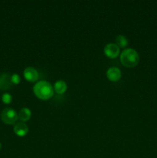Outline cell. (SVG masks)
Returning <instances> with one entry per match:
<instances>
[{
	"label": "cell",
	"mask_w": 157,
	"mask_h": 158,
	"mask_svg": "<svg viewBox=\"0 0 157 158\" xmlns=\"http://www.w3.org/2000/svg\"><path fill=\"white\" fill-rule=\"evenodd\" d=\"M33 92L38 98L48 100L53 96L54 88L48 81L39 80L34 85Z\"/></svg>",
	"instance_id": "1"
},
{
	"label": "cell",
	"mask_w": 157,
	"mask_h": 158,
	"mask_svg": "<svg viewBox=\"0 0 157 158\" xmlns=\"http://www.w3.org/2000/svg\"><path fill=\"white\" fill-rule=\"evenodd\" d=\"M120 61L125 66L133 67L138 64L139 61V56L135 49L132 48H126L123 49L120 54Z\"/></svg>",
	"instance_id": "2"
},
{
	"label": "cell",
	"mask_w": 157,
	"mask_h": 158,
	"mask_svg": "<svg viewBox=\"0 0 157 158\" xmlns=\"http://www.w3.org/2000/svg\"><path fill=\"white\" fill-rule=\"evenodd\" d=\"M1 119L6 124H13L18 119V114L12 108L6 107L2 111Z\"/></svg>",
	"instance_id": "3"
},
{
	"label": "cell",
	"mask_w": 157,
	"mask_h": 158,
	"mask_svg": "<svg viewBox=\"0 0 157 158\" xmlns=\"http://www.w3.org/2000/svg\"><path fill=\"white\" fill-rule=\"evenodd\" d=\"M119 47L115 43H110L106 45L104 47V52L106 56L109 58H115L119 54Z\"/></svg>",
	"instance_id": "4"
},
{
	"label": "cell",
	"mask_w": 157,
	"mask_h": 158,
	"mask_svg": "<svg viewBox=\"0 0 157 158\" xmlns=\"http://www.w3.org/2000/svg\"><path fill=\"white\" fill-rule=\"evenodd\" d=\"M12 80H11V75L8 73H3L0 74V89L2 90H6L10 89L12 86Z\"/></svg>",
	"instance_id": "5"
},
{
	"label": "cell",
	"mask_w": 157,
	"mask_h": 158,
	"mask_svg": "<svg viewBox=\"0 0 157 158\" xmlns=\"http://www.w3.org/2000/svg\"><path fill=\"white\" fill-rule=\"evenodd\" d=\"M23 75L24 77L30 82H35L38 80V73L35 68L32 66H29L26 67L23 71Z\"/></svg>",
	"instance_id": "6"
},
{
	"label": "cell",
	"mask_w": 157,
	"mask_h": 158,
	"mask_svg": "<svg viewBox=\"0 0 157 158\" xmlns=\"http://www.w3.org/2000/svg\"><path fill=\"white\" fill-rule=\"evenodd\" d=\"M106 76L107 78L111 81H118L122 77V73L119 68L115 67V66H112V67L109 68L106 71Z\"/></svg>",
	"instance_id": "7"
},
{
	"label": "cell",
	"mask_w": 157,
	"mask_h": 158,
	"mask_svg": "<svg viewBox=\"0 0 157 158\" xmlns=\"http://www.w3.org/2000/svg\"><path fill=\"white\" fill-rule=\"evenodd\" d=\"M14 132L19 137H24L29 132V127L24 122H18L14 126Z\"/></svg>",
	"instance_id": "8"
},
{
	"label": "cell",
	"mask_w": 157,
	"mask_h": 158,
	"mask_svg": "<svg viewBox=\"0 0 157 158\" xmlns=\"http://www.w3.org/2000/svg\"><path fill=\"white\" fill-rule=\"evenodd\" d=\"M31 116H32V111L28 107L22 108L18 113V118L21 120L22 122L29 120L30 119Z\"/></svg>",
	"instance_id": "9"
},
{
	"label": "cell",
	"mask_w": 157,
	"mask_h": 158,
	"mask_svg": "<svg viewBox=\"0 0 157 158\" xmlns=\"http://www.w3.org/2000/svg\"><path fill=\"white\" fill-rule=\"evenodd\" d=\"M54 89L58 94H62L67 89V84L62 80H57L54 84Z\"/></svg>",
	"instance_id": "10"
},
{
	"label": "cell",
	"mask_w": 157,
	"mask_h": 158,
	"mask_svg": "<svg viewBox=\"0 0 157 158\" xmlns=\"http://www.w3.org/2000/svg\"><path fill=\"white\" fill-rule=\"evenodd\" d=\"M127 38L123 35H119L118 36L115 38V44L119 46V47H126L128 45Z\"/></svg>",
	"instance_id": "11"
},
{
	"label": "cell",
	"mask_w": 157,
	"mask_h": 158,
	"mask_svg": "<svg viewBox=\"0 0 157 158\" xmlns=\"http://www.w3.org/2000/svg\"><path fill=\"white\" fill-rule=\"evenodd\" d=\"M12 97L11 94H8V93H6V94H3L2 96V100L3 101V103H10L12 102Z\"/></svg>",
	"instance_id": "12"
},
{
	"label": "cell",
	"mask_w": 157,
	"mask_h": 158,
	"mask_svg": "<svg viewBox=\"0 0 157 158\" xmlns=\"http://www.w3.org/2000/svg\"><path fill=\"white\" fill-rule=\"evenodd\" d=\"M11 80H12V82L13 84H18V83L20 82V80H21V78H20L18 74L13 73L12 76H11Z\"/></svg>",
	"instance_id": "13"
},
{
	"label": "cell",
	"mask_w": 157,
	"mask_h": 158,
	"mask_svg": "<svg viewBox=\"0 0 157 158\" xmlns=\"http://www.w3.org/2000/svg\"><path fill=\"white\" fill-rule=\"evenodd\" d=\"M1 148H2V144H1V143H0V149H1Z\"/></svg>",
	"instance_id": "14"
}]
</instances>
